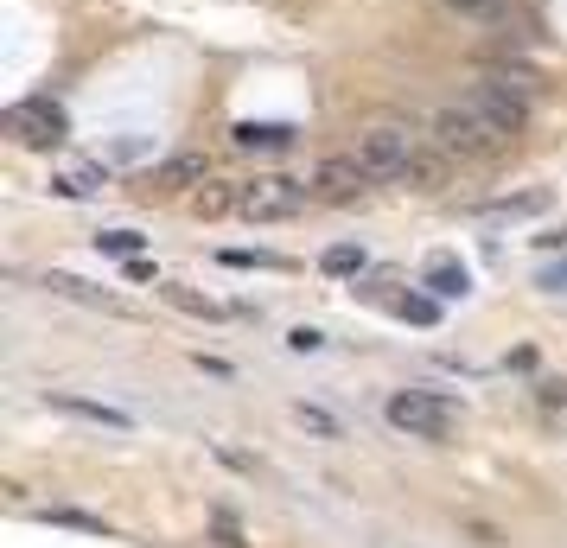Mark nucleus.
Listing matches in <instances>:
<instances>
[{"label":"nucleus","instance_id":"1","mask_svg":"<svg viewBox=\"0 0 567 548\" xmlns=\"http://www.w3.org/2000/svg\"><path fill=\"white\" fill-rule=\"evenodd\" d=\"M529 109H536V102H523V96H510V90H497V83L478 77L466 96L440 102V109L427 115V141L446 147L453 160H491V153H504L529 128Z\"/></svg>","mask_w":567,"mask_h":548},{"label":"nucleus","instance_id":"2","mask_svg":"<svg viewBox=\"0 0 567 548\" xmlns=\"http://www.w3.org/2000/svg\"><path fill=\"white\" fill-rule=\"evenodd\" d=\"M351 153L364 160V173L376 185H421V192H434V185H446V173H453V153L434 147L415 128H395V122L364 128Z\"/></svg>","mask_w":567,"mask_h":548},{"label":"nucleus","instance_id":"3","mask_svg":"<svg viewBox=\"0 0 567 548\" xmlns=\"http://www.w3.org/2000/svg\"><path fill=\"white\" fill-rule=\"evenodd\" d=\"M313 204V185L306 179H287V173H255V179H236V217L249 224H287Z\"/></svg>","mask_w":567,"mask_h":548},{"label":"nucleus","instance_id":"4","mask_svg":"<svg viewBox=\"0 0 567 548\" xmlns=\"http://www.w3.org/2000/svg\"><path fill=\"white\" fill-rule=\"evenodd\" d=\"M459 421V408L434 396V389H395L389 396V427H402L408 440H446Z\"/></svg>","mask_w":567,"mask_h":548},{"label":"nucleus","instance_id":"5","mask_svg":"<svg viewBox=\"0 0 567 548\" xmlns=\"http://www.w3.org/2000/svg\"><path fill=\"white\" fill-rule=\"evenodd\" d=\"M7 134L20 147H58L64 134H71V122H64V109L51 96H26V102L7 109Z\"/></svg>","mask_w":567,"mask_h":548},{"label":"nucleus","instance_id":"6","mask_svg":"<svg viewBox=\"0 0 567 548\" xmlns=\"http://www.w3.org/2000/svg\"><path fill=\"white\" fill-rule=\"evenodd\" d=\"M306 185H313V204H351V198H364L376 179L364 173L357 153H332V160H319L313 173H306Z\"/></svg>","mask_w":567,"mask_h":548},{"label":"nucleus","instance_id":"7","mask_svg":"<svg viewBox=\"0 0 567 548\" xmlns=\"http://www.w3.org/2000/svg\"><path fill=\"white\" fill-rule=\"evenodd\" d=\"M45 185H51V198H96L109 185V166L102 160H58Z\"/></svg>","mask_w":567,"mask_h":548},{"label":"nucleus","instance_id":"8","mask_svg":"<svg viewBox=\"0 0 567 548\" xmlns=\"http://www.w3.org/2000/svg\"><path fill=\"white\" fill-rule=\"evenodd\" d=\"M204 179H211V160H204V153H166L141 185L147 192H179V185H204Z\"/></svg>","mask_w":567,"mask_h":548},{"label":"nucleus","instance_id":"9","mask_svg":"<svg viewBox=\"0 0 567 548\" xmlns=\"http://www.w3.org/2000/svg\"><path fill=\"white\" fill-rule=\"evenodd\" d=\"M421 287H427L434 300H466V294H472V274H466V262H459V255H427Z\"/></svg>","mask_w":567,"mask_h":548},{"label":"nucleus","instance_id":"10","mask_svg":"<svg viewBox=\"0 0 567 548\" xmlns=\"http://www.w3.org/2000/svg\"><path fill=\"white\" fill-rule=\"evenodd\" d=\"M548 204H555V198H548L542 185H536V192H504V198L478 204V217H497V224H523V217H542Z\"/></svg>","mask_w":567,"mask_h":548},{"label":"nucleus","instance_id":"11","mask_svg":"<svg viewBox=\"0 0 567 548\" xmlns=\"http://www.w3.org/2000/svg\"><path fill=\"white\" fill-rule=\"evenodd\" d=\"M51 408H64V415H77V421H96V427H115V434H122V427H134V415L128 408H109V402H90V396H51Z\"/></svg>","mask_w":567,"mask_h":548},{"label":"nucleus","instance_id":"12","mask_svg":"<svg viewBox=\"0 0 567 548\" xmlns=\"http://www.w3.org/2000/svg\"><path fill=\"white\" fill-rule=\"evenodd\" d=\"M45 294H58V300H77V306H102V313H128L115 294H102V287L90 281H77V274H45Z\"/></svg>","mask_w":567,"mask_h":548},{"label":"nucleus","instance_id":"13","mask_svg":"<svg viewBox=\"0 0 567 548\" xmlns=\"http://www.w3.org/2000/svg\"><path fill=\"white\" fill-rule=\"evenodd\" d=\"M478 77H485V83H497V90H510V96H523V102H536V96H542V77L529 71V64H510V58L485 64Z\"/></svg>","mask_w":567,"mask_h":548},{"label":"nucleus","instance_id":"14","mask_svg":"<svg viewBox=\"0 0 567 548\" xmlns=\"http://www.w3.org/2000/svg\"><path fill=\"white\" fill-rule=\"evenodd\" d=\"M446 7H453L459 20L497 32V39H510V0H446Z\"/></svg>","mask_w":567,"mask_h":548},{"label":"nucleus","instance_id":"15","mask_svg":"<svg viewBox=\"0 0 567 548\" xmlns=\"http://www.w3.org/2000/svg\"><path fill=\"white\" fill-rule=\"evenodd\" d=\"M185 211H192V217H223V211H236V185H192Z\"/></svg>","mask_w":567,"mask_h":548},{"label":"nucleus","instance_id":"16","mask_svg":"<svg viewBox=\"0 0 567 548\" xmlns=\"http://www.w3.org/2000/svg\"><path fill=\"white\" fill-rule=\"evenodd\" d=\"M294 421H300L313 440H345V421H338L332 408H319V402H294Z\"/></svg>","mask_w":567,"mask_h":548},{"label":"nucleus","instance_id":"17","mask_svg":"<svg viewBox=\"0 0 567 548\" xmlns=\"http://www.w3.org/2000/svg\"><path fill=\"white\" fill-rule=\"evenodd\" d=\"M160 294H166V306H179V313H192V319H223V306L211 294H192V287H179V281H166Z\"/></svg>","mask_w":567,"mask_h":548},{"label":"nucleus","instance_id":"18","mask_svg":"<svg viewBox=\"0 0 567 548\" xmlns=\"http://www.w3.org/2000/svg\"><path fill=\"white\" fill-rule=\"evenodd\" d=\"M364 262H370L364 243H332V249L319 255V268H325V274H338V281H345V274H364Z\"/></svg>","mask_w":567,"mask_h":548},{"label":"nucleus","instance_id":"19","mask_svg":"<svg viewBox=\"0 0 567 548\" xmlns=\"http://www.w3.org/2000/svg\"><path fill=\"white\" fill-rule=\"evenodd\" d=\"M287 141H294L287 122H243L236 128V147H287Z\"/></svg>","mask_w":567,"mask_h":548},{"label":"nucleus","instance_id":"20","mask_svg":"<svg viewBox=\"0 0 567 548\" xmlns=\"http://www.w3.org/2000/svg\"><path fill=\"white\" fill-rule=\"evenodd\" d=\"M90 243H96L102 255H122V262H134V255L147 249V236H141V230H96Z\"/></svg>","mask_w":567,"mask_h":548},{"label":"nucleus","instance_id":"21","mask_svg":"<svg viewBox=\"0 0 567 548\" xmlns=\"http://www.w3.org/2000/svg\"><path fill=\"white\" fill-rule=\"evenodd\" d=\"M51 523H64V529H83V536H109V523L90 517V510H71V504H58V510H45Z\"/></svg>","mask_w":567,"mask_h":548},{"label":"nucleus","instance_id":"22","mask_svg":"<svg viewBox=\"0 0 567 548\" xmlns=\"http://www.w3.org/2000/svg\"><path fill=\"white\" fill-rule=\"evenodd\" d=\"M223 262H230V268H287L274 249H223Z\"/></svg>","mask_w":567,"mask_h":548},{"label":"nucleus","instance_id":"23","mask_svg":"<svg viewBox=\"0 0 567 548\" xmlns=\"http://www.w3.org/2000/svg\"><path fill=\"white\" fill-rule=\"evenodd\" d=\"M536 287H542V294H567V262H548L536 274Z\"/></svg>","mask_w":567,"mask_h":548},{"label":"nucleus","instance_id":"24","mask_svg":"<svg viewBox=\"0 0 567 548\" xmlns=\"http://www.w3.org/2000/svg\"><path fill=\"white\" fill-rule=\"evenodd\" d=\"M287 345H294V351H319L325 332H313V325H294V332H287Z\"/></svg>","mask_w":567,"mask_h":548},{"label":"nucleus","instance_id":"25","mask_svg":"<svg viewBox=\"0 0 567 548\" xmlns=\"http://www.w3.org/2000/svg\"><path fill=\"white\" fill-rule=\"evenodd\" d=\"M542 249H567V230H555V236H536Z\"/></svg>","mask_w":567,"mask_h":548}]
</instances>
